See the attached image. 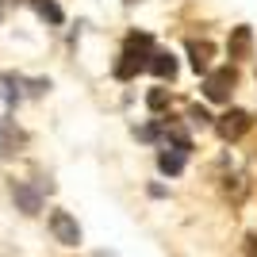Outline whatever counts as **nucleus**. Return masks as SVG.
<instances>
[{"instance_id":"nucleus-1","label":"nucleus","mask_w":257,"mask_h":257,"mask_svg":"<svg viewBox=\"0 0 257 257\" xmlns=\"http://www.w3.org/2000/svg\"><path fill=\"white\" fill-rule=\"evenodd\" d=\"M234 81H238V73L230 69V65H223V69H207L204 96L215 100V104H223V100H230V92H234Z\"/></svg>"},{"instance_id":"nucleus-2","label":"nucleus","mask_w":257,"mask_h":257,"mask_svg":"<svg viewBox=\"0 0 257 257\" xmlns=\"http://www.w3.org/2000/svg\"><path fill=\"white\" fill-rule=\"evenodd\" d=\"M249 123H253V119H249V111H226V115H219V123H215V131H219V139H226V142H234V139H242V135H246L249 131Z\"/></svg>"},{"instance_id":"nucleus-3","label":"nucleus","mask_w":257,"mask_h":257,"mask_svg":"<svg viewBox=\"0 0 257 257\" xmlns=\"http://www.w3.org/2000/svg\"><path fill=\"white\" fill-rule=\"evenodd\" d=\"M146 46H150V39H135V43H131L127 50H123V62L115 65V77H123V81H127V77H135V73H139L142 65H146V62H142V58H146V54H142Z\"/></svg>"},{"instance_id":"nucleus-4","label":"nucleus","mask_w":257,"mask_h":257,"mask_svg":"<svg viewBox=\"0 0 257 257\" xmlns=\"http://www.w3.org/2000/svg\"><path fill=\"white\" fill-rule=\"evenodd\" d=\"M50 230L58 242H65V246H77L81 242V226H77V219L69 211H54L50 215Z\"/></svg>"},{"instance_id":"nucleus-5","label":"nucleus","mask_w":257,"mask_h":257,"mask_svg":"<svg viewBox=\"0 0 257 257\" xmlns=\"http://www.w3.org/2000/svg\"><path fill=\"white\" fill-rule=\"evenodd\" d=\"M12 196H16V204H20L27 215H35L39 207H43V196L35 192L31 184H16V188H12Z\"/></svg>"},{"instance_id":"nucleus-6","label":"nucleus","mask_w":257,"mask_h":257,"mask_svg":"<svg viewBox=\"0 0 257 257\" xmlns=\"http://www.w3.org/2000/svg\"><path fill=\"white\" fill-rule=\"evenodd\" d=\"M150 69L161 77V81H173V77H177V58L165 54V50H158V54H154V62H150Z\"/></svg>"},{"instance_id":"nucleus-7","label":"nucleus","mask_w":257,"mask_h":257,"mask_svg":"<svg viewBox=\"0 0 257 257\" xmlns=\"http://www.w3.org/2000/svg\"><path fill=\"white\" fill-rule=\"evenodd\" d=\"M249 46H253L249 27H234V35H230V58H249Z\"/></svg>"},{"instance_id":"nucleus-8","label":"nucleus","mask_w":257,"mask_h":257,"mask_svg":"<svg viewBox=\"0 0 257 257\" xmlns=\"http://www.w3.org/2000/svg\"><path fill=\"white\" fill-rule=\"evenodd\" d=\"M188 54H192L196 73H207V65H211V43H192V46H188Z\"/></svg>"},{"instance_id":"nucleus-9","label":"nucleus","mask_w":257,"mask_h":257,"mask_svg":"<svg viewBox=\"0 0 257 257\" xmlns=\"http://www.w3.org/2000/svg\"><path fill=\"white\" fill-rule=\"evenodd\" d=\"M16 146H20V135L8 127V123H0V158H8V154H16Z\"/></svg>"},{"instance_id":"nucleus-10","label":"nucleus","mask_w":257,"mask_h":257,"mask_svg":"<svg viewBox=\"0 0 257 257\" xmlns=\"http://www.w3.org/2000/svg\"><path fill=\"white\" fill-rule=\"evenodd\" d=\"M31 4H35V12H39L43 20H50V23H62V20H65V16H62V8H58L54 0H31Z\"/></svg>"},{"instance_id":"nucleus-11","label":"nucleus","mask_w":257,"mask_h":257,"mask_svg":"<svg viewBox=\"0 0 257 257\" xmlns=\"http://www.w3.org/2000/svg\"><path fill=\"white\" fill-rule=\"evenodd\" d=\"M158 165H161V173H169V177H173V173H181V169H184V154H181V150L161 154V158H158Z\"/></svg>"},{"instance_id":"nucleus-12","label":"nucleus","mask_w":257,"mask_h":257,"mask_svg":"<svg viewBox=\"0 0 257 257\" xmlns=\"http://www.w3.org/2000/svg\"><path fill=\"white\" fill-rule=\"evenodd\" d=\"M234 192V200H242V192H246V184H242V177H226V196Z\"/></svg>"},{"instance_id":"nucleus-13","label":"nucleus","mask_w":257,"mask_h":257,"mask_svg":"<svg viewBox=\"0 0 257 257\" xmlns=\"http://www.w3.org/2000/svg\"><path fill=\"white\" fill-rule=\"evenodd\" d=\"M150 107H154V111L165 107V88H154V92H150Z\"/></svg>"},{"instance_id":"nucleus-14","label":"nucleus","mask_w":257,"mask_h":257,"mask_svg":"<svg viewBox=\"0 0 257 257\" xmlns=\"http://www.w3.org/2000/svg\"><path fill=\"white\" fill-rule=\"evenodd\" d=\"M246 257H257V234L246 238Z\"/></svg>"},{"instance_id":"nucleus-15","label":"nucleus","mask_w":257,"mask_h":257,"mask_svg":"<svg viewBox=\"0 0 257 257\" xmlns=\"http://www.w3.org/2000/svg\"><path fill=\"white\" fill-rule=\"evenodd\" d=\"M131 4H135V0H131Z\"/></svg>"}]
</instances>
